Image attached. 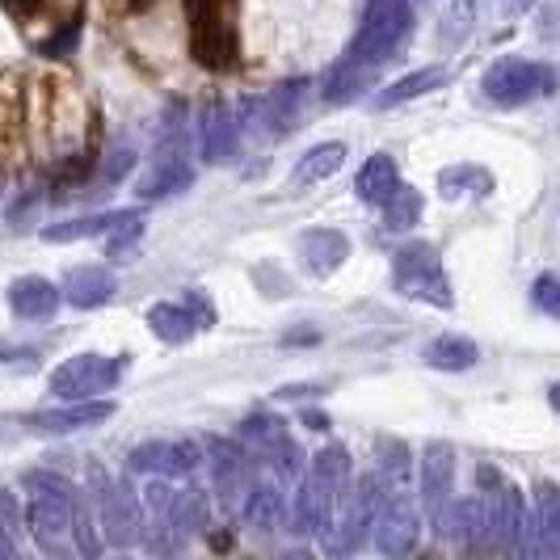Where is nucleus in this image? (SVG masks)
Wrapping results in <instances>:
<instances>
[{
  "label": "nucleus",
  "instance_id": "1",
  "mask_svg": "<svg viewBox=\"0 0 560 560\" xmlns=\"http://www.w3.org/2000/svg\"><path fill=\"white\" fill-rule=\"evenodd\" d=\"M409 30H413V9H409V0H366L363 26H359L350 51L341 59H346L350 68L366 72V77H375V72L405 47Z\"/></svg>",
  "mask_w": 560,
  "mask_h": 560
},
{
  "label": "nucleus",
  "instance_id": "2",
  "mask_svg": "<svg viewBox=\"0 0 560 560\" xmlns=\"http://www.w3.org/2000/svg\"><path fill=\"white\" fill-rule=\"evenodd\" d=\"M26 493H30V505H26V527L30 535L43 544V552H51L59 557V539L68 535V523H72V502H77V489L68 485L63 477L56 472H26Z\"/></svg>",
  "mask_w": 560,
  "mask_h": 560
},
{
  "label": "nucleus",
  "instance_id": "3",
  "mask_svg": "<svg viewBox=\"0 0 560 560\" xmlns=\"http://www.w3.org/2000/svg\"><path fill=\"white\" fill-rule=\"evenodd\" d=\"M186 18H190V56L202 68H232L236 63L232 0H186Z\"/></svg>",
  "mask_w": 560,
  "mask_h": 560
},
{
  "label": "nucleus",
  "instance_id": "4",
  "mask_svg": "<svg viewBox=\"0 0 560 560\" xmlns=\"http://www.w3.org/2000/svg\"><path fill=\"white\" fill-rule=\"evenodd\" d=\"M393 279H396V291H400L405 300L434 304V308H451V282H447V275H443V261H439V249H434V245L413 241V245L396 249Z\"/></svg>",
  "mask_w": 560,
  "mask_h": 560
},
{
  "label": "nucleus",
  "instance_id": "5",
  "mask_svg": "<svg viewBox=\"0 0 560 560\" xmlns=\"http://www.w3.org/2000/svg\"><path fill=\"white\" fill-rule=\"evenodd\" d=\"M236 434L249 447V459H266L282 480L304 477V451L287 434V421L282 418H275V413H253V418L241 421Z\"/></svg>",
  "mask_w": 560,
  "mask_h": 560
},
{
  "label": "nucleus",
  "instance_id": "6",
  "mask_svg": "<svg viewBox=\"0 0 560 560\" xmlns=\"http://www.w3.org/2000/svg\"><path fill=\"white\" fill-rule=\"evenodd\" d=\"M89 480H93V498H97V510H102V527H106V539L114 548H131L143 535V518H140V502L131 493L127 480H110L102 472V464H89Z\"/></svg>",
  "mask_w": 560,
  "mask_h": 560
},
{
  "label": "nucleus",
  "instance_id": "7",
  "mask_svg": "<svg viewBox=\"0 0 560 560\" xmlns=\"http://www.w3.org/2000/svg\"><path fill=\"white\" fill-rule=\"evenodd\" d=\"M485 97L493 102V106H523V102H532L535 93H548L552 89V72L544 68V63H535V59H493L489 68H485Z\"/></svg>",
  "mask_w": 560,
  "mask_h": 560
},
{
  "label": "nucleus",
  "instance_id": "8",
  "mask_svg": "<svg viewBox=\"0 0 560 560\" xmlns=\"http://www.w3.org/2000/svg\"><path fill=\"white\" fill-rule=\"evenodd\" d=\"M118 380H122V359L77 354V359H68L51 371V396L77 405V400H93V396L110 393Z\"/></svg>",
  "mask_w": 560,
  "mask_h": 560
},
{
  "label": "nucleus",
  "instance_id": "9",
  "mask_svg": "<svg viewBox=\"0 0 560 560\" xmlns=\"http://www.w3.org/2000/svg\"><path fill=\"white\" fill-rule=\"evenodd\" d=\"M418 535H421V514L418 505L409 502L405 493H388L375 523H371V539H375V552L388 560H405L413 548H418Z\"/></svg>",
  "mask_w": 560,
  "mask_h": 560
},
{
  "label": "nucleus",
  "instance_id": "10",
  "mask_svg": "<svg viewBox=\"0 0 560 560\" xmlns=\"http://www.w3.org/2000/svg\"><path fill=\"white\" fill-rule=\"evenodd\" d=\"M560 557V489L544 480L535 489V510L523 523L518 560H557Z\"/></svg>",
  "mask_w": 560,
  "mask_h": 560
},
{
  "label": "nucleus",
  "instance_id": "11",
  "mask_svg": "<svg viewBox=\"0 0 560 560\" xmlns=\"http://www.w3.org/2000/svg\"><path fill=\"white\" fill-rule=\"evenodd\" d=\"M434 527H439V535H447L472 552L493 544V518H489L485 498H447V505L434 514Z\"/></svg>",
  "mask_w": 560,
  "mask_h": 560
},
{
  "label": "nucleus",
  "instance_id": "12",
  "mask_svg": "<svg viewBox=\"0 0 560 560\" xmlns=\"http://www.w3.org/2000/svg\"><path fill=\"white\" fill-rule=\"evenodd\" d=\"M202 464V447L190 439H173V443H143L127 455L131 472H148V477H190Z\"/></svg>",
  "mask_w": 560,
  "mask_h": 560
},
{
  "label": "nucleus",
  "instance_id": "13",
  "mask_svg": "<svg viewBox=\"0 0 560 560\" xmlns=\"http://www.w3.org/2000/svg\"><path fill=\"white\" fill-rule=\"evenodd\" d=\"M202 131H198V156L207 161V165H215V161H224L236 152V143H241V122H236V114L228 106L224 97H211L207 106H202V122H198Z\"/></svg>",
  "mask_w": 560,
  "mask_h": 560
},
{
  "label": "nucleus",
  "instance_id": "14",
  "mask_svg": "<svg viewBox=\"0 0 560 560\" xmlns=\"http://www.w3.org/2000/svg\"><path fill=\"white\" fill-rule=\"evenodd\" d=\"M451 485H455V447L434 439L421 451V505L425 514L434 518L451 498Z\"/></svg>",
  "mask_w": 560,
  "mask_h": 560
},
{
  "label": "nucleus",
  "instance_id": "15",
  "mask_svg": "<svg viewBox=\"0 0 560 560\" xmlns=\"http://www.w3.org/2000/svg\"><path fill=\"white\" fill-rule=\"evenodd\" d=\"M143 228V211H102V215H81V220H63L43 232L47 245H68V241H84V236H102V232H122L136 236Z\"/></svg>",
  "mask_w": 560,
  "mask_h": 560
},
{
  "label": "nucleus",
  "instance_id": "16",
  "mask_svg": "<svg viewBox=\"0 0 560 560\" xmlns=\"http://www.w3.org/2000/svg\"><path fill=\"white\" fill-rule=\"evenodd\" d=\"M110 413H114L110 400H77V405H63V409L22 413V425H26V430H38V434H72V430L106 421Z\"/></svg>",
  "mask_w": 560,
  "mask_h": 560
},
{
  "label": "nucleus",
  "instance_id": "17",
  "mask_svg": "<svg viewBox=\"0 0 560 560\" xmlns=\"http://www.w3.org/2000/svg\"><path fill=\"white\" fill-rule=\"evenodd\" d=\"M304 97H308V81L279 84L270 97H261V106L249 102V114H257V118L266 122L270 136H287V131L300 122V114H304Z\"/></svg>",
  "mask_w": 560,
  "mask_h": 560
},
{
  "label": "nucleus",
  "instance_id": "18",
  "mask_svg": "<svg viewBox=\"0 0 560 560\" xmlns=\"http://www.w3.org/2000/svg\"><path fill=\"white\" fill-rule=\"evenodd\" d=\"M114 291H118V279L106 266H77L68 279H63V291L59 300H68L72 308H102L110 304Z\"/></svg>",
  "mask_w": 560,
  "mask_h": 560
},
{
  "label": "nucleus",
  "instance_id": "19",
  "mask_svg": "<svg viewBox=\"0 0 560 560\" xmlns=\"http://www.w3.org/2000/svg\"><path fill=\"white\" fill-rule=\"evenodd\" d=\"M207 455H211V468H215V485L224 498H236L253 477V459L241 443H224V439H207ZM249 493V489H245Z\"/></svg>",
  "mask_w": 560,
  "mask_h": 560
},
{
  "label": "nucleus",
  "instance_id": "20",
  "mask_svg": "<svg viewBox=\"0 0 560 560\" xmlns=\"http://www.w3.org/2000/svg\"><path fill=\"white\" fill-rule=\"evenodd\" d=\"M300 257H304V266H308L312 275H329V270H337L350 257V241L337 228H308L300 236Z\"/></svg>",
  "mask_w": 560,
  "mask_h": 560
},
{
  "label": "nucleus",
  "instance_id": "21",
  "mask_svg": "<svg viewBox=\"0 0 560 560\" xmlns=\"http://www.w3.org/2000/svg\"><path fill=\"white\" fill-rule=\"evenodd\" d=\"M9 308L18 312L22 320H47V316H56V308H59L56 282L34 279V275L18 279L9 287Z\"/></svg>",
  "mask_w": 560,
  "mask_h": 560
},
{
  "label": "nucleus",
  "instance_id": "22",
  "mask_svg": "<svg viewBox=\"0 0 560 560\" xmlns=\"http://www.w3.org/2000/svg\"><path fill=\"white\" fill-rule=\"evenodd\" d=\"M350 472H354V464H350V455L346 447H325L312 455V468H308V480L320 489V493H329L341 502V493H346V485H350Z\"/></svg>",
  "mask_w": 560,
  "mask_h": 560
},
{
  "label": "nucleus",
  "instance_id": "23",
  "mask_svg": "<svg viewBox=\"0 0 560 560\" xmlns=\"http://www.w3.org/2000/svg\"><path fill=\"white\" fill-rule=\"evenodd\" d=\"M190 182H195V168L186 165V161H177V156H168V161H161V165L152 168L140 186H136V198H143V202H156V198H168V195L190 190Z\"/></svg>",
  "mask_w": 560,
  "mask_h": 560
},
{
  "label": "nucleus",
  "instance_id": "24",
  "mask_svg": "<svg viewBox=\"0 0 560 560\" xmlns=\"http://www.w3.org/2000/svg\"><path fill=\"white\" fill-rule=\"evenodd\" d=\"M396 186H400V177H396V161L388 152H375V156L359 168V177H354V195L363 198V202H371V207H380Z\"/></svg>",
  "mask_w": 560,
  "mask_h": 560
},
{
  "label": "nucleus",
  "instance_id": "25",
  "mask_svg": "<svg viewBox=\"0 0 560 560\" xmlns=\"http://www.w3.org/2000/svg\"><path fill=\"white\" fill-rule=\"evenodd\" d=\"M443 81H447V72H443V68L409 72V77H400V81H393V84H384V89H380L375 110H393V106H405V102H413V97H425L430 89H439Z\"/></svg>",
  "mask_w": 560,
  "mask_h": 560
},
{
  "label": "nucleus",
  "instance_id": "26",
  "mask_svg": "<svg viewBox=\"0 0 560 560\" xmlns=\"http://www.w3.org/2000/svg\"><path fill=\"white\" fill-rule=\"evenodd\" d=\"M477 341L464 334H443L439 341L425 346V363L439 366V371H468V366H477Z\"/></svg>",
  "mask_w": 560,
  "mask_h": 560
},
{
  "label": "nucleus",
  "instance_id": "27",
  "mask_svg": "<svg viewBox=\"0 0 560 560\" xmlns=\"http://www.w3.org/2000/svg\"><path fill=\"white\" fill-rule=\"evenodd\" d=\"M439 190L443 198L459 202V198H480L493 190V173L480 165H451L439 173Z\"/></svg>",
  "mask_w": 560,
  "mask_h": 560
},
{
  "label": "nucleus",
  "instance_id": "28",
  "mask_svg": "<svg viewBox=\"0 0 560 560\" xmlns=\"http://www.w3.org/2000/svg\"><path fill=\"white\" fill-rule=\"evenodd\" d=\"M148 325H152V334L161 337V341H168V346L190 341L198 329L190 308H177V304H156V308H148Z\"/></svg>",
  "mask_w": 560,
  "mask_h": 560
},
{
  "label": "nucleus",
  "instance_id": "29",
  "mask_svg": "<svg viewBox=\"0 0 560 560\" xmlns=\"http://www.w3.org/2000/svg\"><path fill=\"white\" fill-rule=\"evenodd\" d=\"M341 165H346V143H320V148H312V152L300 156V165H295V182H300V186L325 182V177H334Z\"/></svg>",
  "mask_w": 560,
  "mask_h": 560
},
{
  "label": "nucleus",
  "instance_id": "30",
  "mask_svg": "<svg viewBox=\"0 0 560 560\" xmlns=\"http://www.w3.org/2000/svg\"><path fill=\"white\" fill-rule=\"evenodd\" d=\"M282 514H287V502L279 498V489H270V485H249V493H245V523H249V527L270 532V527L282 523Z\"/></svg>",
  "mask_w": 560,
  "mask_h": 560
},
{
  "label": "nucleus",
  "instance_id": "31",
  "mask_svg": "<svg viewBox=\"0 0 560 560\" xmlns=\"http://www.w3.org/2000/svg\"><path fill=\"white\" fill-rule=\"evenodd\" d=\"M366 84H371V77H366V72L350 68L346 59H337L334 68L325 72L320 89H325V102H329V106H346V102H354V97L363 93Z\"/></svg>",
  "mask_w": 560,
  "mask_h": 560
},
{
  "label": "nucleus",
  "instance_id": "32",
  "mask_svg": "<svg viewBox=\"0 0 560 560\" xmlns=\"http://www.w3.org/2000/svg\"><path fill=\"white\" fill-rule=\"evenodd\" d=\"M168 527L173 532H202L207 527V498L198 489H186V493H173L168 498Z\"/></svg>",
  "mask_w": 560,
  "mask_h": 560
},
{
  "label": "nucleus",
  "instance_id": "33",
  "mask_svg": "<svg viewBox=\"0 0 560 560\" xmlns=\"http://www.w3.org/2000/svg\"><path fill=\"white\" fill-rule=\"evenodd\" d=\"M380 207H384V228H388V232H409L421 215V195L409 190V186H396Z\"/></svg>",
  "mask_w": 560,
  "mask_h": 560
},
{
  "label": "nucleus",
  "instance_id": "34",
  "mask_svg": "<svg viewBox=\"0 0 560 560\" xmlns=\"http://www.w3.org/2000/svg\"><path fill=\"white\" fill-rule=\"evenodd\" d=\"M68 532L77 539V552L84 560H97L102 557V548H106V539L97 532V523H93V514H89V502H84L81 493H77V502H72V523H68Z\"/></svg>",
  "mask_w": 560,
  "mask_h": 560
},
{
  "label": "nucleus",
  "instance_id": "35",
  "mask_svg": "<svg viewBox=\"0 0 560 560\" xmlns=\"http://www.w3.org/2000/svg\"><path fill=\"white\" fill-rule=\"evenodd\" d=\"M18 122H22V89L9 72H0V156L13 148Z\"/></svg>",
  "mask_w": 560,
  "mask_h": 560
},
{
  "label": "nucleus",
  "instance_id": "36",
  "mask_svg": "<svg viewBox=\"0 0 560 560\" xmlns=\"http://www.w3.org/2000/svg\"><path fill=\"white\" fill-rule=\"evenodd\" d=\"M375 459H380V472L393 480H405V472H409V451H405V443H396V439H380L375 443Z\"/></svg>",
  "mask_w": 560,
  "mask_h": 560
},
{
  "label": "nucleus",
  "instance_id": "37",
  "mask_svg": "<svg viewBox=\"0 0 560 560\" xmlns=\"http://www.w3.org/2000/svg\"><path fill=\"white\" fill-rule=\"evenodd\" d=\"M77 38H81V22H68V26H63V34H59V38H47V43H38V56H47V59L68 56V51L77 47Z\"/></svg>",
  "mask_w": 560,
  "mask_h": 560
},
{
  "label": "nucleus",
  "instance_id": "38",
  "mask_svg": "<svg viewBox=\"0 0 560 560\" xmlns=\"http://www.w3.org/2000/svg\"><path fill=\"white\" fill-rule=\"evenodd\" d=\"M535 304L548 312V316H557V312H560V282H557V275H539V279H535Z\"/></svg>",
  "mask_w": 560,
  "mask_h": 560
},
{
  "label": "nucleus",
  "instance_id": "39",
  "mask_svg": "<svg viewBox=\"0 0 560 560\" xmlns=\"http://www.w3.org/2000/svg\"><path fill=\"white\" fill-rule=\"evenodd\" d=\"M22 523V505L13 502L9 489H0V527H18Z\"/></svg>",
  "mask_w": 560,
  "mask_h": 560
},
{
  "label": "nucleus",
  "instance_id": "40",
  "mask_svg": "<svg viewBox=\"0 0 560 560\" xmlns=\"http://www.w3.org/2000/svg\"><path fill=\"white\" fill-rule=\"evenodd\" d=\"M4 4H9V13L30 18V13H38V4H43V0H4Z\"/></svg>",
  "mask_w": 560,
  "mask_h": 560
},
{
  "label": "nucleus",
  "instance_id": "41",
  "mask_svg": "<svg viewBox=\"0 0 560 560\" xmlns=\"http://www.w3.org/2000/svg\"><path fill=\"white\" fill-rule=\"evenodd\" d=\"M18 557V544H13V535H9V527H0V560Z\"/></svg>",
  "mask_w": 560,
  "mask_h": 560
},
{
  "label": "nucleus",
  "instance_id": "42",
  "mask_svg": "<svg viewBox=\"0 0 560 560\" xmlns=\"http://www.w3.org/2000/svg\"><path fill=\"white\" fill-rule=\"evenodd\" d=\"M18 359H30V354L18 350V346H4V341H0V363H18Z\"/></svg>",
  "mask_w": 560,
  "mask_h": 560
},
{
  "label": "nucleus",
  "instance_id": "43",
  "mask_svg": "<svg viewBox=\"0 0 560 560\" xmlns=\"http://www.w3.org/2000/svg\"><path fill=\"white\" fill-rule=\"evenodd\" d=\"M505 4H510V13H527L535 0H505Z\"/></svg>",
  "mask_w": 560,
  "mask_h": 560
},
{
  "label": "nucleus",
  "instance_id": "44",
  "mask_svg": "<svg viewBox=\"0 0 560 560\" xmlns=\"http://www.w3.org/2000/svg\"><path fill=\"white\" fill-rule=\"evenodd\" d=\"M304 421H308V425H316V430H320V425H329V418H325V413H304Z\"/></svg>",
  "mask_w": 560,
  "mask_h": 560
},
{
  "label": "nucleus",
  "instance_id": "45",
  "mask_svg": "<svg viewBox=\"0 0 560 560\" xmlns=\"http://www.w3.org/2000/svg\"><path fill=\"white\" fill-rule=\"evenodd\" d=\"M282 560H316V557H312V552H304V548H295V552H287Z\"/></svg>",
  "mask_w": 560,
  "mask_h": 560
},
{
  "label": "nucleus",
  "instance_id": "46",
  "mask_svg": "<svg viewBox=\"0 0 560 560\" xmlns=\"http://www.w3.org/2000/svg\"><path fill=\"white\" fill-rule=\"evenodd\" d=\"M9 560H26V557H9Z\"/></svg>",
  "mask_w": 560,
  "mask_h": 560
}]
</instances>
